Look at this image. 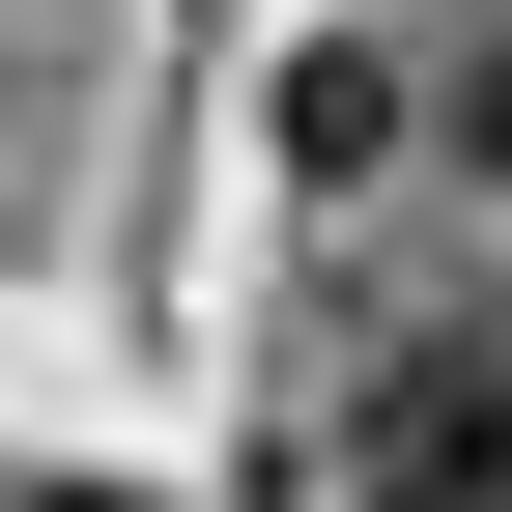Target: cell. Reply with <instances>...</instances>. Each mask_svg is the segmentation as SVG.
Masks as SVG:
<instances>
[{
	"label": "cell",
	"instance_id": "obj_1",
	"mask_svg": "<svg viewBox=\"0 0 512 512\" xmlns=\"http://www.w3.org/2000/svg\"><path fill=\"white\" fill-rule=\"evenodd\" d=\"M342 484H370V512H512V313H427V342H370Z\"/></svg>",
	"mask_w": 512,
	"mask_h": 512
},
{
	"label": "cell",
	"instance_id": "obj_2",
	"mask_svg": "<svg viewBox=\"0 0 512 512\" xmlns=\"http://www.w3.org/2000/svg\"><path fill=\"white\" fill-rule=\"evenodd\" d=\"M399 114H427L399 57H313V86H285V171H399Z\"/></svg>",
	"mask_w": 512,
	"mask_h": 512
},
{
	"label": "cell",
	"instance_id": "obj_3",
	"mask_svg": "<svg viewBox=\"0 0 512 512\" xmlns=\"http://www.w3.org/2000/svg\"><path fill=\"white\" fill-rule=\"evenodd\" d=\"M427 114H456V171H512V0H456V57H427Z\"/></svg>",
	"mask_w": 512,
	"mask_h": 512
}]
</instances>
